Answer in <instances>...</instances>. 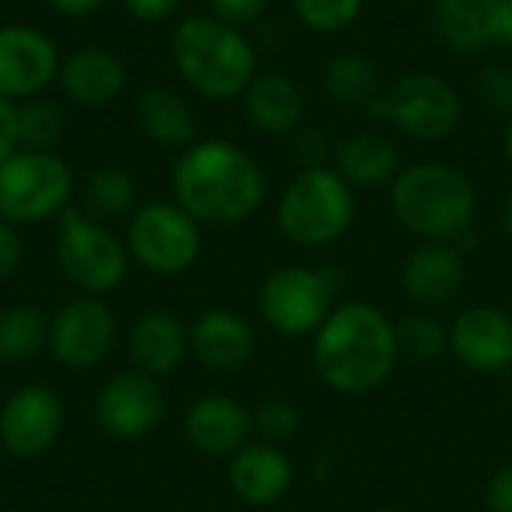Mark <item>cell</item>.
Here are the masks:
<instances>
[{"label": "cell", "instance_id": "1", "mask_svg": "<svg viewBox=\"0 0 512 512\" xmlns=\"http://www.w3.org/2000/svg\"><path fill=\"white\" fill-rule=\"evenodd\" d=\"M174 201L201 225H240L267 201V174L252 153L228 138H198L171 171Z\"/></svg>", "mask_w": 512, "mask_h": 512}, {"label": "cell", "instance_id": "2", "mask_svg": "<svg viewBox=\"0 0 512 512\" xmlns=\"http://www.w3.org/2000/svg\"><path fill=\"white\" fill-rule=\"evenodd\" d=\"M399 360L396 324L366 300L336 306L312 336V366L342 396H366L384 387Z\"/></svg>", "mask_w": 512, "mask_h": 512}, {"label": "cell", "instance_id": "3", "mask_svg": "<svg viewBox=\"0 0 512 512\" xmlns=\"http://www.w3.org/2000/svg\"><path fill=\"white\" fill-rule=\"evenodd\" d=\"M171 60L183 84L210 102L240 99L258 75V48L252 39L210 12L177 21Z\"/></svg>", "mask_w": 512, "mask_h": 512}, {"label": "cell", "instance_id": "4", "mask_svg": "<svg viewBox=\"0 0 512 512\" xmlns=\"http://www.w3.org/2000/svg\"><path fill=\"white\" fill-rule=\"evenodd\" d=\"M396 222L423 243H459L477 219V189L450 162H417L390 183Z\"/></svg>", "mask_w": 512, "mask_h": 512}, {"label": "cell", "instance_id": "5", "mask_svg": "<svg viewBox=\"0 0 512 512\" xmlns=\"http://www.w3.org/2000/svg\"><path fill=\"white\" fill-rule=\"evenodd\" d=\"M354 216V186L333 165L300 168L276 204L282 237L300 249H324L339 243L351 231Z\"/></svg>", "mask_w": 512, "mask_h": 512}, {"label": "cell", "instance_id": "6", "mask_svg": "<svg viewBox=\"0 0 512 512\" xmlns=\"http://www.w3.org/2000/svg\"><path fill=\"white\" fill-rule=\"evenodd\" d=\"M72 189V168L60 153L18 147L0 162V219L12 225L60 219L72 207Z\"/></svg>", "mask_w": 512, "mask_h": 512}, {"label": "cell", "instance_id": "7", "mask_svg": "<svg viewBox=\"0 0 512 512\" xmlns=\"http://www.w3.org/2000/svg\"><path fill=\"white\" fill-rule=\"evenodd\" d=\"M126 243L81 207H66L57 219V267L81 294L102 297L117 291L129 273Z\"/></svg>", "mask_w": 512, "mask_h": 512}, {"label": "cell", "instance_id": "8", "mask_svg": "<svg viewBox=\"0 0 512 512\" xmlns=\"http://www.w3.org/2000/svg\"><path fill=\"white\" fill-rule=\"evenodd\" d=\"M366 114H372V120L390 123L411 141L435 144L459 129L462 96L444 75L408 72L387 93H381Z\"/></svg>", "mask_w": 512, "mask_h": 512}, {"label": "cell", "instance_id": "9", "mask_svg": "<svg viewBox=\"0 0 512 512\" xmlns=\"http://www.w3.org/2000/svg\"><path fill=\"white\" fill-rule=\"evenodd\" d=\"M123 243L141 270L171 279L195 267L204 237L201 222H195L177 201H147L132 210Z\"/></svg>", "mask_w": 512, "mask_h": 512}, {"label": "cell", "instance_id": "10", "mask_svg": "<svg viewBox=\"0 0 512 512\" xmlns=\"http://www.w3.org/2000/svg\"><path fill=\"white\" fill-rule=\"evenodd\" d=\"M333 294L336 285L330 282V273L285 264L261 282L258 309L282 336H315L333 312Z\"/></svg>", "mask_w": 512, "mask_h": 512}, {"label": "cell", "instance_id": "11", "mask_svg": "<svg viewBox=\"0 0 512 512\" xmlns=\"http://www.w3.org/2000/svg\"><path fill=\"white\" fill-rule=\"evenodd\" d=\"M117 342V318L102 297L81 294L48 318V351L69 372L99 366Z\"/></svg>", "mask_w": 512, "mask_h": 512}, {"label": "cell", "instance_id": "12", "mask_svg": "<svg viewBox=\"0 0 512 512\" xmlns=\"http://www.w3.org/2000/svg\"><path fill=\"white\" fill-rule=\"evenodd\" d=\"M96 426L114 441H138L150 435L165 417V393L159 378L138 369L108 378L93 405Z\"/></svg>", "mask_w": 512, "mask_h": 512}, {"label": "cell", "instance_id": "13", "mask_svg": "<svg viewBox=\"0 0 512 512\" xmlns=\"http://www.w3.org/2000/svg\"><path fill=\"white\" fill-rule=\"evenodd\" d=\"M63 426V399L45 384H24L0 408V447L15 459H36L57 444Z\"/></svg>", "mask_w": 512, "mask_h": 512}, {"label": "cell", "instance_id": "14", "mask_svg": "<svg viewBox=\"0 0 512 512\" xmlns=\"http://www.w3.org/2000/svg\"><path fill=\"white\" fill-rule=\"evenodd\" d=\"M60 51L54 39L30 24L0 27V96L9 102H24L42 96L48 84L57 81Z\"/></svg>", "mask_w": 512, "mask_h": 512}, {"label": "cell", "instance_id": "15", "mask_svg": "<svg viewBox=\"0 0 512 512\" xmlns=\"http://www.w3.org/2000/svg\"><path fill=\"white\" fill-rule=\"evenodd\" d=\"M453 357L477 372L498 375L512 366V318L498 306H471L450 324Z\"/></svg>", "mask_w": 512, "mask_h": 512}, {"label": "cell", "instance_id": "16", "mask_svg": "<svg viewBox=\"0 0 512 512\" xmlns=\"http://www.w3.org/2000/svg\"><path fill=\"white\" fill-rule=\"evenodd\" d=\"M468 279L465 252L456 243H420L402 264V291L420 309H441L459 297Z\"/></svg>", "mask_w": 512, "mask_h": 512}, {"label": "cell", "instance_id": "17", "mask_svg": "<svg viewBox=\"0 0 512 512\" xmlns=\"http://www.w3.org/2000/svg\"><path fill=\"white\" fill-rule=\"evenodd\" d=\"M189 354L210 372H240L255 354V330L240 312L207 309L189 327Z\"/></svg>", "mask_w": 512, "mask_h": 512}, {"label": "cell", "instance_id": "18", "mask_svg": "<svg viewBox=\"0 0 512 512\" xmlns=\"http://www.w3.org/2000/svg\"><path fill=\"white\" fill-rule=\"evenodd\" d=\"M57 87L78 108H105L126 90V69L114 51L84 45L60 60Z\"/></svg>", "mask_w": 512, "mask_h": 512}, {"label": "cell", "instance_id": "19", "mask_svg": "<svg viewBox=\"0 0 512 512\" xmlns=\"http://www.w3.org/2000/svg\"><path fill=\"white\" fill-rule=\"evenodd\" d=\"M186 441L204 456H234L249 444L252 414L225 393L201 396L183 417Z\"/></svg>", "mask_w": 512, "mask_h": 512}, {"label": "cell", "instance_id": "20", "mask_svg": "<svg viewBox=\"0 0 512 512\" xmlns=\"http://www.w3.org/2000/svg\"><path fill=\"white\" fill-rule=\"evenodd\" d=\"M228 483L243 504L273 507L291 492L294 465L276 444H246L240 453L231 456Z\"/></svg>", "mask_w": 512, "mask_h": 512}, {"label": "cell", "instance_id": "21", "mask_svg": "<svg viewBox=\"0 0 512 512\" xmlns=\"http://www.w3.org/2000/svg\"><path fill=\"white\" fill-rule=\"evenodd\" d=\"M333 168L354 189L390 186L402 171V150L393 135L381 129H354L351 135L336 141Z\"/></svg>", "mask_w": 512, "mask_h": 512}, {"label": "cell", "instance_id": "22", "mask_svg": "<svg viewBox=\"0 0 512 512\" xmlns=\"http://www.w3.org/2000/svg\"><path fill=\"white\" fill-rule=\"evenodd\" d=\"M189 354V330L174 312L150 309L135 318L129 330V360L132 369L165 378L183 366Z\"/></svg>", "mask_w": 512, "mask_h": 512}, {"label": "cell", "instance_id": "23", "mask_svg": "<svg viewBox=\"0 0 512 512\" xmlns=\"http://www.w3.org/2000/svg\"><path fill=\"white\" fill-rule=\"evenodd\" d=\"M240 99L249 126L264 135H294L306 120V96L285 72H258Z\"/></svg>", "mask_w": 512, "mask_h": 512}, {"label": "cell", "instance_id": "24", "mask_svg": "<svg viewBox=\"0 0 512 512\" xmlns=\"http://www.w3.org/2000/svg\"><path fill=\"white\" fill-rule=\"evenodd\" d=\"M504 0H432V27L456 54L483 51L498 39Z\"/></svg>", "mask_w": 512, "mask_h": 512}, {"label": "cell", "instance_id": "25", "mask_svg": "<svg viewBox=\"0 0 512 512\" xmlns=\"http://www.w3.org/2000/svg\"><path fill=\"white\" fill-rule=\"evenodd\" d=\"M135 120L138 129L159 147L183 153L198 141V120L192 105L171 87H147L135 99Z\"/></svg>", "mask_w": 512, "mask_h": 512}, {"label": "cell", "instance_id": "26", "mask_svg": "<svg viewBox=\"0 0 512 512\" xmlns=\"http://www.w3.org/2000/svg\"><path fill=\"white\" fill-rule=\"evenodd\" d=\"M321 90L342 108H369L384 93L378 63L360 51H336L321 66Z\"/></svg>", "mask_w": 512, "mask_h": 512}, {"label": "cell", "instance_id": "27", "mask_svg": "<svg viewBox=\"0 0 512 512\" xmlns=\"http://www.w3.org/2000/svg\"><path fill=\"white\" fill-rule=\"evenodd\" d=\"M138 201V183L123 168H99L87 177L81 189V210L96 222H114L135 210Z\"/></svg>", "mask_w": 512, "mask_h": 512}, {"label": "cell", "instance_id": "28", "mask_svg": "<svg viewBox=\"0 0 512 512\" xmlns=\"http://www.w3.org/2000/svg\"><path fill=\"white\" fill-rule=\"evenodd\" d=\"M48 345V318L27 303L0 309V363H24Z\"/></svg>", "mask_w": 512, "mask_h": 512}, {"label": "cell", "instance_id": "29", "mask_svg": "<svg viewBox=\"0 0 512 512\" xmlns=\"http://www.w3.org/2000/svg\"><path fill=\"white\" fill-rule=\"evenodd\" d=\"M18 117V144L27 150H54L66 135V114L51 99L33 96L15 102Z\"/></svg>", "mask_w": 512, "mask_h": 512}, {"label": "cell", "instance_id": "30", "mask_svg": "<svg viewBox=\"0 0 512 512\" xmlns=\"http://www.w3.org/2000/svg\"><path fill=\"white\" fill-rule=\"evenodd\" d=\"M399 357L411 363H435L444 351H450V330L429 312L408 315L396 324Z\"/></svg>", "mask_w": 512, "mask_h": 512}, {"label": "cell", "instance_id": "31", "mask_svg": "<svg viewBox=\"0 0 512 512\" xmlns=\"http://www.w3.org/2000/svg\"><path fill=\"white\" fill-rule=\"evenodd\" d=\"M363 6L366 0H291L297 21L321 36H333L354 27V21L363 15Z\"/></svg>", "mask_w": 512, "mask_h": 512}, {"label": "cell", "instance_id": "32", "mask_svg": "<svg viewBox=\"0 0 512 512\" xmlns=\"http://www.w3.org/2000/svg\"><path fill=\"white\" fill-rule=\"evenodd\" d=\"M303 426V414L294 402L288 399H267L252 411V432L264 444H285L291 441Z\"/></svg>", "mask_w": 512, "mask_h": 512}, {"label": "cell", "instance_id": "33", "mask_svg": "<svg viewBox=\"0 0 512 512\" xmlns=\"http://www.w3.org/2000/svg\"><path fill=\"white\" fill-rule=\"evenodd\" d=\"M474 93H477V99H480L486 108H492V111H498V114L510 117L512 114L510 66H504V63H486V66L477 72V78H474Z\"/></svg>", "mask_w": 512, "mask_h": 512}, {"label": "cell", "instance_id": "34", "mask_svg": "<svg viewBox=\"0 0 512 512\" xmlns=\"http://www.w3.org/2000/svg\"><path fill=\"white\" fill-rule=\"evenodd\" d=\"M291 150H294V159L300 162V168H324V165H333L336 141H333L330 132H324V129L300 126V129L294 132Z\"/></svg>", "mask_w": 512, "mask_h": 512}, {"label": "cell", "instance_id": "35", "mask_svg": "<svg viewBox=\"0 0 512 512\" xmlns=\"http://www.w3.org/2000/svg\"><path fill=\"white\" fill-rule=\"evenodd\" d=\"M267 3L270 0H207L213 18H219L231 27H240V30L255 24L267 12Z\"/></svg>", "mask_w": 512, "mask_h": 512}, {"label": "cell", "instance_id": "36", "mask_svg": "<svg viewBox=\"0 0 512 512\" xmlns=\"http://www.w3.org/2000/svg\"><path fill=\"white\" fill-rule=\"evenodd\" d=\"M24 261V243L18 234V225L0 219V282L12 279Z\"/></svg>", "mask_w": 512, "mask_h": 512}, {"label": "cell", "instance_id": "37", "mask_svg": "<svg viewBox=\"0 0 512 512\" xmlns=\"http://www.w3.org/2000/svg\"><path fill=\"white\" fill-rule=\"evenodd\" d=\"M126 15L141 24H162L183 9V0H120Z\"/></svg>", "mask_w": 512, "mask_h": 512}, {"label": "cell", "instance_id": "38", "mask_svg": "<svg viewBox=\"0 0 512 512\" xmlns=\"http://www.w3.org/2000/svg\"><path fill=\"white\" fill-rule=\"evenodd\" d=\"M486 507L489 512H512V462L501 465L486 483Z\"/></svg>", "mask_w": 512, "mask_h": 512}, {"label": "cell", "instance_id": "39", "mask_svg": "<svg viewBox=\"0 0 512 512\" xmlns=\"http://www.w3.org/2000/svg\"><path fill=\"white\" fill-rule=\"evenodd\" d=\"M18 117H15V102L0 96V162L9 159L18 150Z\"/></svg>", "mask_w": 512, "mask_h": 512}, {"label": "cell", "instance_id": "40", "mask_svg": "<svg viewBox=\"0 0 512 512\" xmlns=\"http://www.w3.org/2000/svg\"><path fill=\"white\" fill-rule=\"evenodd\" d=\"M45 3L63 18H84V15L99 12L108 0H45Z\"/></svg>", "mask_w": 512, "mask_h": 512}, {"label": "cell", "instance_id": "41", "mask_svg": "<svg viewBox=\"0 0 512 512\" xmlns=\"http://www.w3.org/2000/svg\"><path fill=\"white\" fill-rule=\"evenodd\" d=\"M501 45L512 48V0H504V9H501V21H498V39Z\"/></svg>", "mask_w": 512, "mask_h": 512}, {"label": "cell", "instance_id": "42", "mask_svg": "<svg viewBox=\"0 0 512 512\" xmlns=\"http://www.w3.org/2000/svg\"><path fill=\"white\" fill-rule=\"evenodd\" d=\"M501 147H504V159H507V165H510V171H512V114L507 117V123H504Z\"/></svg>", "mask_w": 512, "mask_h": 512}, {"label": "cell", "instance_id": "43", "mask_svg": "<svg viewBox=\"0 0 512 512\" xmlns=\"http://www.w3.org/2000/svg\"><path fill=\"white\" fill-rule=\"evenodd\" d=\"M501 225H504V231L512 237V192L504 198V207H501Z\"/></svg>", "mask_w": 512, "mask_h": 512}, {"label": "cell", "instance_id": "44", "mask_svg": "<svg viewBox=\"0 0 512 512\" xmlns=\"http://www.w3.org/2000/svg\"><path fill=\"white\" fill-rule=\"evenodd\" d=\"M375 512H405V510H375Z\"/></svg>", "mask_w": 512, "mask_h": 512}, {"label": "cell", "instance_id": "45", "mask_svg": "<svg viewBox=\"0 0 512 512\" xmlns=\"http://www.w3.org/2000/svg\"><path fill=\"white\" fill-rule=\"evenodd\" d=\"M0 366H3V363H0Z\"/></svg>", "mask_w": 512, "mask_h": 512}]
</instances>
